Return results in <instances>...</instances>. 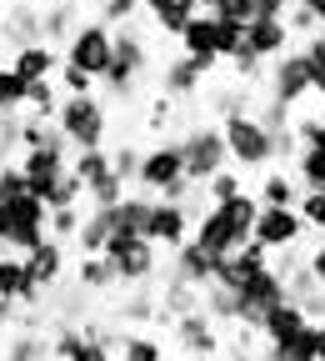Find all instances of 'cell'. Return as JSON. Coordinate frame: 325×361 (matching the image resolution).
<instances>
[{
	"label": "cell",
	"instance_id": "cell-1",
	"mask_svg": "<svg viewBox=\"0 0 325 361\" xmlns=\"http://www.w3.org/2000/svg\"><path fill=\"white\" fill-rule=\"evenodd\" d=\"M255 216H260V196L255 191H241V196H230V201H215L196 216L191 226V241L205 246L210 256H230V251H241L255 231Z\"/></svg>",
	"mask_w": 325,
	"mask_h": 361
},
{
	"label": "cell",
	"instance_id": "cell-2",
	"mask_svg": "<svg viewBox=\"0 0 325 361\" xmlns=\"http://www.w3.org/2000/svg\"><path fill=\"white\" fill-rule=\"evenodd\" d=\"M135 186H141L146 196H160V201H185V206H191V196L200 191L196 180L185 176V151H180V141H155V146H146Z\"/></svg>",
	"mask_w": 325,
	"mask_h": 361
},
{
	"label": "cell",
	"instance_id": "cell-3",
	"mask_svg": "<svg viewBox=\"0 0 325 361\" xmlns=\"http://www.w3.org/2000/svg\"><path fill=\"white\" fill-rule=\"evenodd\" d=\"M220 130H225V151H230V166H236V171H270V161H275V141H270V130L260 126L255 111L225 116Z\"/></svg>",
	"mask_w": 325,
	"mask_h": 361
},
{
	"label": "cell",
	"instance_id": "cell-4",
	"mask_svg": "<svg viewBox=\"0 0 325 361\" xmlns=\"http://www.w3.org/2000/svg\"><path fill=\"white\" fill-rule=\"evenodd\" d=\"M56 126L70 141V151H90V146H106V130H110V106L101 96H65L56 111Z\"/></svg>",
	"mask_w": 325,
	"mask_h": 361
},
{
	"label": "cell",
	"instance_id": "cell-5",
	"mask_svg": "<svg viewBox=\"0 0 325 361\" xmlns=\"http://www.w3.org/2000/svg\"><path fill=\"white\" fill-rule=\"evenodd\" d=\"M180 151H185V176L196 180V186H205V180L215 171L230 166V151H225V130L215 121H196V126H185V135H175Z\"/></svg>",
	"mask_w": 325,
	"mask_h": 361
},
{
	"label": "cell",
	"instance_id": "cell-6",
	"mask_svg": "<svg viewBox=\"0 0 325 361\" xmlns=\"http://www.w3.org/2000/svg\"><path fill=\"white\" fill-rule=\"evenodd\" d=\"M101 256L115 266L120 286H151V276L160 271V246L146 241V236H130V231H115Z\"/></svg>",
	"mask_w": 325,
	"mask_h": 361
},
{
	"label": "cell",
	"instance_id": "cell-7",
	"mask_svg": "<svg viewBox=\"0 0 325 361\" xmlns=\"http://www.w3.org/2000/svg\"><path fill=\"white\" fill-rule=\"evenodd\" d=\"M265 96L286 101V106H300L305 96H315V71H310V61H305L300 45H291L281 61L265 66Z\"/></svg>",
	"mask_w": 325,
	"mask_h": 361
},
{
	"label": "cell",
	"instance_id": "cell-8",
	"mask_svg": "<svg viewBox=\"0 0 325 361\" xmlns=\"http://www.w3.org/2000/svg\"><path fill=\"white\" fill-rule=\"evenodd\" d=\"M6 206V251H30L45 241V221H51V211H45V201H35L30 191L25 196H11V201H0Z\"/></svg>",
	"mask_w": 325,
	"mask_h": 361
},
{
	"label": "cell",
	"instance_id": "cell-9",
	"mask_svg": "<svg viewBox=\"0 0 325 361\" xmlns=\"http://www.w3.org/2000/svg\"><path fill=\"white\" fill-rule=\"evenodd\" d=\"M110 40H115V25H106V20H80V30L70 35V45H65L60 56L101 80V75L110 71Z\"/></svg>",
	"mask_w": 325,
	"mask_h": 361
},
{
	"label": "cell",
	"instance_id": "cell-10",
	"mask_svg": "<svg viewBox=\"0 0 325 361\" xmlns=\"http://www.w3.org/2000/svg\"><path fill=\"white\" fill-rule=\"evenodd\" d=\"M281 301H291L286 296V276L275 266H265V271H255V276L241 286V326H250V331H260V322L281 306Z\"/></svg>",
	"mask_w": 325,
	"mask_h": 361
},
{
	"label": "cell",
	"instance_id": "cell-11",
	"mask_svg": "<svg viewBox=\"0 0 325 361\" xmlns=\"http://www.w3.org/2000/svg\"><path fill=\"white\" fill-rule=\"evenodd\" d=\"M250 241H260L265 251H291V246L305 241V221H300L295 206H260Z\"/></svg>",
	"mask_w": 325,
	"mask_h": 361
},
{
	"label": "cell",
	"instance_id": "cell-12",
	"mask_svg": "<svg viewBox=\"0 0 325 361\" xmlns=\"http://www.w3.org/2000/svg\"><path fill=\"white\" fill-rule=\"evenodd\" d=\"M170 336L185 356H196V361H220V331L205 311H185V316H170Z\"/></svg>",
	"mask_w": 325,
	"mask_h": 361
},
{
	"label": "cell",
	"instance_id": "cell-13",
	"mask_svg": "<svg viewBox=\"0 0 325 361\" xmlns=\"http://www.w3.org/2000/svg\"><path fill=\"white\" fill-rule=\"evenodd\" d=\"M191 226H196V211L185 206V201H160L151 206V221H146V241H155L160 251H175L191 241Z\"/></svg>",
	"mask_w": 325,
	"mask_h": 361
},
{
	"label": "cell",
	"instance_id": "cell-14",
	"mask_svg": "<svg viewBox=\"0 0 325 361\" xmlns=\"http://www.w3.org/2000/svg\"><path fill=\"white\" fill-rule=\"evenodd\" d=\"M70 156H75V151H56V146H35V151H25V156H20L25 186H30V196H35V201L51 196V186L70 171Z\"/></svg>",
	"mask_w": 325,
	"mask_h": 361
},
{
	"label": "cell",
	"instance_id": "cell-15",
	"mask_svg": "<svg viewBox=\"0 0 325 361\" xmlns=\"http://www.w3.org/2000/svg\"><path fill=\"white\" fill-rule=\"evenodd\" d=\"M246 45L270 66V61H281L291 45H295V35H291L286 16H260V20H246Z\"/></svg>",
	"mask_w": 325,
	"mask_h": 361
},
{
	"label": "cell",
	"instance_id": "cell-16",
	"mask_svg": "<svg viewBox=\"0 0 325 361\" xmlns=\"http://www.w3.org/2000/svg\"><path fill=\"white\" fill-rule=\"evenodd\" d=\"M215 266H220V256H210V251L196 246V241H185V246L170 251V276L185 281V286H196V291H205V286L215 281Z\"/></svg>",
	"mask_w": 325,
	"mask_h": 361
},
{
	"label": "cell",
	"instance_id": "cell-17",
	"mask_svg": "<svg viewBox=\"0 0 325 361\" xmlns=\"http://www.w3.org/2000/svg\"><path fill=\"white\" fill-rule=\"evenodd\" d=\"M0 296L15 301V306H30V311L45 301V291L30 281V271H25V256H20V251H0Z\"/></svg>",
	"mask_w": 325,
	"mask_h": 361
},
{
	"label": "cell",
	"instance_id": "cell-18",
	"mask_svg": "<svg viewBox=\"0 0 325 361\" xmlns=\"http://www.w3.org/2000/svg\"><path fill=\"white\" fill-rule=\"evenodd\" d=\"M25 271H30V281L40 291H56L60 276H65V241H56L51 231H45V241L25 251Z\"/></svg>",
	"mask_w": 325,
	"mask_h": 361
},
{
	"label": "cell",
	"instance_id": "cell-19",
	"mask_svg": "<svg viewBox=\"0 0 325 361\" xmlns=\"http://www.w3.org/2000/svg\"><path fill=\"white\" fill-rule=\"evenodd\" d=\"M80 6L75 0H40V40L45 45H56V51H65L70 35L80 30Z\"/></svg>",
	"mask_w": 325,
	"mask_h": 361
},
{
	"label": "cell",
	"instance_id": "cell-20",
	"mask_svg": "<svg viewBox=\"0 0 325 361\" xmlns=\"http://www.w3.org/2000/svg\"><path fill=\"white\" fill-rule=\"evenodd\" d=\"M0 40H6L11 51L40 40V0H6V16H0Z\"/></svg>",
	"mask_w": 325,
	"mask_h": 361
},
{
	"label": "cell",
	"instance_id": "cell-21",
	"mask_svg": "<svg viewBox=\"0 0 325 361\" xmlns=\"http://www.w3.org/2000/svg\"><path fill=\"white\" fill-rule=\"evenodd\" d=\"M205 66L200 61H191V56H175V61H165V71H160V90L170 101H191V96H200V85H205Z\"/></svg>",
	"mask_w": 325,
	"mask_h": 361
},
{
	"label": "cell",
	"instance_id": "cell-22",
	"mask_svg": "<svg viewBox=\"0 0 325 361\" xmlns=\"http://www.w3.org/2000/svg\"><path fill=\"white\" fill-rule=\"evenodd\" d=\"M60 51L56 45H45V40H30V45H20V51H11V66L25 75V80H51L56 71H60Z\"/></svg>",
	"mask_w": 325,
	"mask_h": 361
},
{
	"label": "cell",
	"instance_id": "cell-23",
	"mask_svg": "<svg viewBox=\"0 0 325 361\" xmlns=\"http://www.w3.org/2000/svg\"><path fill=\"white\" fill-rule=\"evenodd\" d=\"M110 236H115V211H110V206H85V221H80L75 251H80V256H101Z\"/></svg>",
	"mask_w": 325,
	"mask_h": 361
},
{
	"label": "cell",
	"instance_id": "cell-24",
	"mask_svg": "<svg viewBox=\"0 0 325 361\" xmlns=\"http://www.w3.org/2000/svg\"><path fill=\"white\" fill-rule=\"evenodd\" d=\"M141 11L151 16V25H155V30H165V35H180L185 25L196 20V0H146Z\"/></svg>",
	"mask_w": 325,
	"mask_h": 361
},
{
	"label": "cell",
	"instance_id": "cell-25",
	"mask_svg": "<svg viewBox=\"0 0 325 361\" xmlns=\"http://www.w3.org/2000/svg\"><path fill=\"white\" fill-rule=\"evenodd\" d=\"M260 206H295L300 201V180H295V171H286V166H275V171H265L260 176Z\"/></svg>",
	"mask_w": 325,
	"mask_h": 361
},
{
	"label": "cell",
	"instance_id": "cell-26",
	"mask_svg": "<svg viewBox=\"0 0 325 361\" xmlns=\"http://www.w3.org/2000/svg\"><path fill=\"white\" fill-rule=\"evenodd\" d=\"M300 326H310V316H305L295 301H281V306L260 322V341H265V346H270V341H286V336H295Z\"/></svg>",
	"mask_w": 325,
	"mask_h": 361
},
{
	"label": "cell",
	"instance_id": "cell-27",
	"mask_svg": "<svg viewBox=\"0 0 325 361\" xmlns=\"http://www.w3.org/2000/svg\"><path fill=\"white\" fill-rule=\"evenodd\" d=\"M75 286H85L90 296H101V291L120 286V276H115V266H110L106 256H80V266H75Z\"/></svg>",
	"mask_w": 325,
	"mask_h": 361
},
{
	"label": "cell",
	"instance_id": "cell-28",
	"mask_svg": "<svg viewBox=\"0 0 325 361\" xmlns=\"http://www.w3.org/2000/svg\"><path fill=\"white\" fill-rule=\"evenodd\" d=\"M265 361H315V322L300 326V331L286 336V341H270V346H265Z\"/></svg>",
	"mask_w": 325,
	"mask_h": 361
},
{
	"label": "cell",
	"instance_id": "cell-29",
	"mask_svg": "<svg viewBox=\"0 0 325 361\" xmlns=\"http://www.w3.org/2000/svg\"><path fill=\"white\" fill-rule=\"evenodd\" d=\"M70 171H75V176L85 180V191H90V186H96V180H106V176H110V151H106V146L75 151V156H70Z\"/></svg>",
	"mask_w": 325,
	"mask_h": 361
},
{
	"label": "cell",
	"instance_id": "cell-30",
	"mask_svg": "<svg viewBox=\"0 0 325 361\" xmlns=\"http://www.w3.org/2000/svg\"><path fill=\"white\" fill-rule=\"evenodd\" d=\"M185 311H200V291L170 276V281H165V291H160V316L170 322V316H185Z\"/></svg>",
	"mask_w": 325,
	"mask_h": 361
},
{
	"label": "cell",
	"instance_id": "cell-31",
	"mask_svg": "<svg viewBox=\"0 0 325 361\" xmlns=\"http://www.w3.org/2000/svg\"><path fill=\"white\" fill-rule=\"evenodd\" d=\"M295 180H300V191H325V151L300 146L295 151Z\"/></svg>",
	"mask_w": 325,
	"mask_h": 361
},
{
	"label": "cell",
	"instance_id": "cell-32",
	"mask_svg": "<svg viewBox=\"0 0 325 361\" xmlns=\"http://www.w3.org/2000/svg\"><path fill=\"white\" fill-rule=\"evenodd\" d=\"M115 351H120V361H165V346L146 331H125Z\"/></svg>",
	"mask_w": 325,
	"mask_h": 361
},
{
	"label": "cell",
	"instance_id": "cell-33",
	"mask_svg": "<svg viewBox=\"0 0 325 361\" xmlns=\"http://www.w3.org/2000/svg\"><path fill=\"white\" fill-rule=\"evenodd\" d=\"M200 191H205V201H210V206H215V201H230V196H241V191H246V171L225 166V171H215V176L205 180Z\"/></svg>",
	"mask_w": 325,
	"mask_h": 361
},
{
	"label": "cell",
	"instance_id": "cell-34",
	"mask_svg": "<svg viewBox=\"0 0 325 361\" xmlns=\"http://www.w3.org/2000/svg\"><path fill=\"white\" fill-rule=\"evenodd\" d=\"M25 90H30V80L6 61L0 66V111H25Z\"/></svg>",
	"mask_w": 325,
	"mask_h": 361
},
{
	"label": "cell",
	"instance_id": "cell-35",
	"mask_svg": "<svg viewBox=\"0 0 325 361\" xmlns=\"http://www.w3.org/2000/svg\"><path fill=\"white\" fill-rule=\"evenodd\" d=\"M60 206H85V180L75 171H65L51 186V196H45V211H60Z\"/></svg>",
	"mask_w": 325,
	"mask_h": 361
},
{
	"label": "cell",
	"instance_id": "cell-36",
	"mask_svg": "<svg viewBox=\"0 0 325 361\" xmlns=\"http://www.w3.org/2000/svg\"><path fill=\"white\" fill-rule=\"evenodd\" d=\"M25 106H30V116L56 121V111H60V90H56V80H30V90H25Z\"/></svg>",
	"mask_w": 325,
	"mask_h": 361
},
{
	"label": "cell",
	"instance_id": "cell-37",
	"mask_svg": "<svg viewBox=\"0 0 325 361\" xmlns=\"http://www.w3.org/2000/svg\"><path fill=\"white\" fill-rule=\"evenodd\" d=\"M80 221H85V206H60V211H51L45 231H51L56 241H75L80 236Z\"/></svg>",
	"mask_w": 325,
	"mask_h": 361
},
{
	"label": "cell",
	"instance_id": "cell-38",
	"mask_svg": "<svg viewBox=\"0 0 325 361\" xmlns=\"http://www.w3.org/2000/svg\"><path fill=\"white\" fill-rule=\"evenodd\" d=\"M56 80H60V90H65V96H96V85H101L90 71H80V66H70V61H60Z\"/></svg>",
	"mask_w": 325,
	"mask_h": 361
},
{
	"label": "cell",
	"instance_id": "cell-39",
	"mask_svg": "<svg viewBox=\"0 0 325 361\" xmlns=\"http://www.w3.org/2000/svg\"><path fill=\"white\" fill-rule=\"evenodd\" d=\"M300 51H305V61H310V71H315V96L325 101V25H320L310 40H300Z\"/></svg>",
	"mask_w": 325,
	"mask_h": 361
},
{
	"label": "cell",
	"instance_id": "cell-40",
	"mask_svg": "<svg viewBox=\"0 0 325 361\" xmlns=\"http://www.w3.org/2000/svg\"><path fill=\"white\" fill-rule=\"evenodd\" d=\"M141 156H146L141 146H115L110 151V171L125 180V186H135V176H141Z\"/></svg>",
	"mask_w": 325,
	"mask_h": 361
},
{
	"label": "cell",
	"instance_id": "cell-41",
	"mask_svg": "<svg viewBox=\"0 0 325 361\" xmlns=\"http://www.w3.org/2000/svg\"><path fill=\"white\" fill-rule=\"evenodd\" d=\"M210 106H215L220 121H225V116H236V111H250V90H246V80H241V85H230V90H215Z\"/></svg>",
	"mask_w": 325,
	"mask_h": 361
},
{
	"label": "cell",
	"instance_id": "cell-42",
	"mask_svg": "<svg viewBox=\"0 0 325 361\" xmlns=\"http://www.w3.org/2000/svg\"><path fill=\"white\" fill-rule=\"evenodd\" d=\"M295 211L305 221V231H325V191H300Z\"/></svg>",
	"mask_w": 325,
	"mask_h": 361
},
{
	"label": "cell",
	"instance_id": "cell-43",
	"mask_svg": "<svg viewBox=\"0 0 325 361\" xmlns=\"http://www.w3.org/2000/svg\"><path fill=\"white\" fill-rule=\"evenodd\" d=\"M85 336H90L85 326H70V322H65V326L51 336V356H56V361H70V356L80 351V341H85Z\"/></svg>",
	"mask_w": 325,
	"mask_h": 361
},
{
	"label": "cell",
	"instance_id": "cell-44",
	"mask_svg": "<svg viewBox=\"0 0 325 361\" xmlns=\"http://www.w3.org/2000/svg\"><path fill=\"white\" fill-rule=\"evenodd\" d=\"M141 6H146V0H101V20L106 25H125V20L141 16Z\"/></svg>",
	"mask_w": 325,
	"mask_h": 361
},
{
	"label": "cell",
	"instance_id": "cell-45",
	"mask_svg": "<svg viewBox=\"0 0 325 361\" xmlns=\"http://www.w3.org/2000/svg\"><path fill=\"white\" fill-rule=\"evenodd\" d=\"M230 66H236V75H241V80H265V61L250 51V45H241V51L230 56Z\"/></svg>",
	"mask_w": 325,
	"mask_h": 361
},
{
	"label": "cell",
	"instance_id": "cell-46",
	"mask_svg": "<svg viewBox=\"0 0 325 361\" xmlns=\"http://www.w3.org/2000/svg\"><path fill=\"white\" fill-rule=\"evenodd\" d=\"M20 111H0V156H11L15 146H20Z\"/></svg>",
	"mask_w": 325,
	"mask_h": 361
},
{
	"label": "cell",
	"instance_id": "cell-47",
	"mask_svg": "<svg viewBox=\"0 0 325 361\" xmlns=\"http://www.w3.org/2000/svg\"><path fill=\"white\" fill-rule=\"evenodd\" d=\"M286 25H291V35H295V40H310V35L320 30V20H315L305 6H291V11H286Z\"/></svg>",
	"mask_w": 325,
	"mask_h": 361
},
{
	"label": "cell",
	"instance_id": "cell-48",
	"mask_svg": "<svg viewBox=\"0 0 325 361\" xmlns=\"http://www.w3.org/2000/svg\"><path fill=\"white\" fill-rule=\"evenodd\" d=\"M25 191H30V186H25V171L0 161V201H11V196H25Z\"/></svg>",
	"mask_w": 325,
	"mask_h": 361
},
{
	"label": "cell",
	"instance_id": "cell-49",
	"mask_svg": "<svg viewBox=\"0 0 325 361\" xmlns=\"http://www.w3.org/2000/svg\"><path fill=\"white\" fill-rule=\"evenodd\" d=\"M70 361H115V346H106V341H101L96 331H90V336L80 341V351H75Z\"/></svg>",
	"mask_w": 325,
	"mask_h": 361
},
{
	"label": "cell",
	"instance_id": "cell-50",
	"mask_svg": "<svg viewBox=\"0 0 325 361\" xmlns=\"http://www.w3.org/2000/svg\"><path fill=\"white\" fill-rule=\"evenodd\" d=\"M155 311H160V301H155V296H130V301L120 306L125 322H146V316H155Z\"/></svg>",
	"mask_w": 325,
	"mask_h": 361
},
{
	"label": "cell",
	"instance_id": "cell-51",
	"mask_svg": "<svg viewBox=\"0 0 325 361\" xmlns=\"http://www.w3.org/2000/svg\"><path fill=\"white\" fill-rule=\"evenodd\" d=\"M305 266H310V276H315V281L325 286V241H320L315 251H305Z\"/></svg>",
	"mask_w": 325,
	"mask_h": 361
},
{
	"label": "cell",
	"instance_id": "cell-52",
	"mask_svg": "<svg viewBox=\"0 0 325 361\" xmlns=\"http://www.w3.org/2000/svg\"><path fill=\"white\" fill-rule=\"evenodd\" d=\"M295 6H305V11H310V16L325 25V0H295Z\"/></svg>",
	"mask_w": 325,
	"mask_h": 361
},
{
	"label": "cell",
	"instance_id": "cell-53",
	"mask_svg": "<svg viewBox=\"0 0 325 361\" xmlns=\"http://www.w3.org/2000/svg\"><path fill=\"white\" fill-rule=\"evenodd\" d=\"M315 361H325V322H315Z\"/></svg>",
	"mask_w": 325,
	"mask_h": 361
},
{
	"label": "cell",
	"instance_id": "cell-54",
	"mask_svg": "<svg viewBox=\"0 0 325 361\" xmlns=\"http://www.w3.org/2000/svg\"><path fill=\"white\" fill-rule=\"evenodd\" d=\"M6 322H15V301L0 296V326H6Z\"/></svg>",
	"mask_w": 325,
	"mask_h": 361
},
{
	"label": "cell",
	"instance_id": "cell-55",
	"mask_svg": "<svg viewBox=\"0 0 325 361\" xmlns=\"http://www.w3.org/2000/svg\"><path fill=\"white\" fill-rule=\"evenodd\" d=\"M225 0H196V11H220Z\"/></svg>",
	"mask_w": 325,
	"mask_h": 361
},
{
	"label": "cell",
	"instance_id": "cell-56",
	"mask_svg": "<svg viewBox=\"0 0 325 361\" xmlns=\"http://www.w3.org/2000/svg\"><path fill=\"white\" fill-rule=\"evenodd\" d=\"M0 251H6V206H0Z\"/></svg>",
	"mask_w": 325,
	"mask_h": 361
},
{
	"label": "cell",
	"instance_id": "cell-57",
	"mask_svg": "<svg viewBox=\"0 0 325 361\" xmlns=\"http://www.w3.org/2000/svg\"><path fill=\"white\" fill-rule=\"evenodd\" d=\"M0 51H6V40H0Z\"/></svg>",
	"mask_w": 325,
	"mask_h": 361
}]
</instances>
